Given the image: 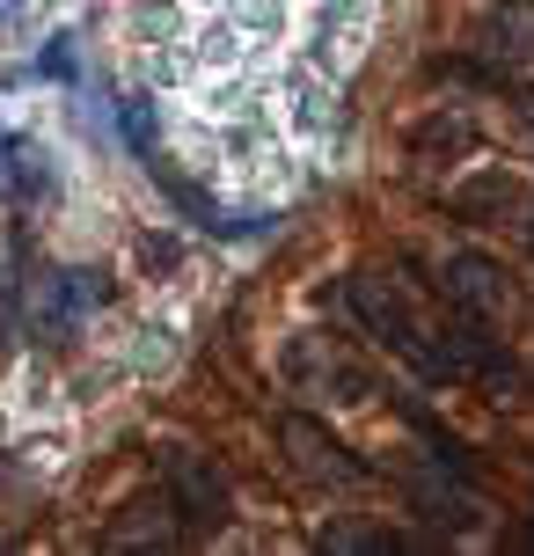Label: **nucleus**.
I'll list each match as a JSON object with an SVG mask.
<instances>
[{
    "label": "nucleus",
    "mask_w": 534,
    "mask_h": 556,
    "mask_svg": "<svg viewBox=\"0 0 534 556\" xmlns=\"http://www.w3.org/2000/svg\"><path fill=\"white\" fill-rule=\"evenodd\" d=\"M285 446H293V469L315 483H366V462H352V446L330 440L315 417H285Z\"/></svg>",
    "instance_id": "20e7f679"
},
{
    "label": "nucleus",
    "mask_w": 534,
    "mask_h": 556,
    "mask_svg": "<svg viewBox=\"0 0 534 556\" xmlns=\"http://www.w3.org/2000/svg\"><path fill=\"white\" fill-rule=\"evenodd\" d=\"M512 184L506 176H483V184H469V191H454V213H483V205H506Z\"/></svg>",
    "instance_id": "0eeeda50"
},
{
    "label": "nucleus",
    "mask_w": 534,
    "mask_h": 556,
    "mask_svg": "<svg viewBox=\"0 0 534 556\" xmlns=\"http://www.w3.org/2000/svg\"><path fill=\"white\" fill-rule=\"evenodd\" d=\"M440 293H447L454 323H476V330H498V323H506V278H498L491 256H447Z\"/></svg>",
    "instance_id": "7ed1b4c3"
},
{
    "label": "nucleus",
    "mask_w": 534,
    "mask_h": 556,
    "mask_svg": "<svg viewBox=\"0 0 534 556\" xmlns=\"http://www.w3.org/2000/svg\"><path fill=\"white\" fill-rule=\"evenodd\" d=\"M169 513L191 534H220L234 498H227V476L205 462V454H169Z\"/></svg>",
    "instance_id": "f03ea898"
},
{
    "label": "nucleus",
    "mask_w": 534,
    "mask_h": 556,
    "mask_svg": "<svg viewBox=\"0 0 534 556\" xmlns=\"http://www.w3.org/2000/svg\"><path fill=\"white\" fill-rule=\"evenodd\" d=\"M15 8H23V0H0V15H15Z\"/></svg>",
    "instance_id": "9d476101"
},
{
    "label": "nucleus",
    "mask_w": 534,
    "mask_h": 556,
    "mask_svg": "<svg viewBox=\"0 0 534 556\" xmlns=\"http://www.w3.org/2000/svg\"><path fill=\"white\" fill-rule=\"evenodd\" d=\"M37 74H59V81H66V74H74V37H52V52L37 59Z\"/></svg>",
    "instance_id": "6e6552de"
},
{
    "label": "nucleus",
    "mask_w": 534,
    "mask_h": 556,
    "mask_svg": "<svg viewBox=\"0 0 534 556\" xmlns=\"http://www.w3.org/2000/svg\"><path fill=\"white\" fill-rule=\"evenodd\" d=\"M344 301H352V315H359L366 330L389 344L395 359L418 366L424 381H461V374H469V366H461V344L432 330L418 307H410V293H403V286H389V278L366 271V278H352V286H344Z\"/></svg>",
    "instance_id": "f257e3e1"
},
{
    "label": "nucleus",
    "mask_w": 534,
    "mask_h": 556,
    "mask_svg": "<svg viewBox=\"0 0 534 556\" xmlns=\"http://www.w3.org/2000/svg\"><path fill=\"white\" fill-rule=\"evenodd\" d=\"M527 250H534V220H527Z\"/></svg>",
    "instance_id": "9b49d317"
},
{
    "label": "nucleus",
    "mask_w": 534,
    "mask_h": 556,
    "mask_svg": "<svg viewBox=\"0 0 534 556\" xmlns=\"http://www.w3.org/2000/svg\"><path fill=\"white\" fill-rule=\"evenodd\" d=\"M103 293H111V286H103V271H59L52 286H44V323H52V330H66L81 307H103Z\"/></svg>",
    "instance_id": "39448f33"
},
{
    "label": "nucleus",
    "mask_w": 534,
    "mask_h": 556,
    "mask_svg": "<svg viewBox=\"0 0 534 556\" xmlns=\"http://www.w3.org/2000/svg\"><path fill=\"white\" fill-rule=\"evenodd\" d=\"M0 191H8V139H0Z\"/></svg>",
    "instance_id": "1a4fd4ad"
},
{
    "label": "nucleus",
    "mask_w": 534,
    "mask_h": 556,
    "mask_svg": "<svg viewBox=\"0 0 534 556\" xmlns=\"http://www.w3.org/2000/svg\"><path fill=\"white\" fill-rule=\"evenodd\" d=\"M117 117H125V139H132V154H140V162H154V125H147V96H125V103H117Z\"/></svg>",
    "instance_id": "423d86ee"
}]
</instances>
